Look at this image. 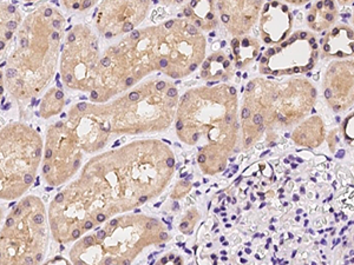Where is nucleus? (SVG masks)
Returning a JSON list of instances; mask_svg holds the SVG:
<instances>
[{
	"label": "nucleus",
	"instance_id": "obj_1",
	"mask_svg": "<svg viewBox=\"0 0 354 265\" xmlns=\"http://www.w3.org/2000/svg\"><path fill=\"white\" fill-rule=\"evenodd\" d=\"M318 91L306 78L293 77L287 81L255 79L245 86L241 110L242 124L250 135L245 146L252 145L254 135L261 136L268 129H290L304 121L314 109Z\"/></svg>",
	"mask_w": 354,
	"mask_h": 265
},
{
	"label": "nucleus",
	"instance_id": "obj_2",
	"mask_svg": "<svg viewBox=\"0 0 354 265\" xmlns=\"http://www.w3.org/2000/svg\"><path fill=\"white\" fill-rule=\"evenodd\" d=\"M318 61L317 37L310 31L299 30L266 51L260 59V72L273 77L304 75L312 71Z\"/></svg>",
	"mask_w": 354,
	"mask_h": 265
},
{
	"label": "nucleus",
	"instance_id": "obj_3",
	"mask_svg": "<svg viewBox=\"0 0 354 265\" xmlns=\"http://www.w3.org/2000/svg\"><path fill=\"white\" fill-rule=\"evenodd\" d=\"M149 6L150 0H103L95 17L98 26L105 28V38L109 39L115 36V28L123 33L135 31Z\"/></svg>",
	"mask_w": 354,
	"mask_h": 265
},
{
	"label": "nucleus",
	"instance_id": "obj_4",
	"mask_svg": "<svg viewBox=\"0 0 354 265\" xmlns=\"http://www.w3.org/2000/svg\"><path fill=\"white\" fill-rule=\"evenodd\" d=\"M322 95L334 112H344L354 104V61L330 63L322 78Z\"/></svg>",
	"mask_w": 354,
	"mask_h": 265
},
{
	"label": "nucleus",
	"instance_id": "obj_5",
	"mask_svg": "<svg viewBox=\"0 0 354 265\" xmlns=\"http://www.w3.org/2000/svg\"><path fill=\"white\" fill-rule=\"evenodd\" d=\"M294 18L288 5L281 0L267 1L261 11L260 35L266 44H280L290 36Z\"/></svg>",
	"mask_w": 354,
	"mask_h": 265
},
{
	"label": "nucleus",
	"instance_id": "obj_6",
	"mask_svg": "<svg viewBox=\"0 0 354 265\" xmlns=\"http://www.w3.org/2000/svg\"><path fill=\"white\" fill-rule=\"evenodd\" d=\"M265 0H218L221 21L234 35H243L253 28Z\"/></svg>",
	"mask_w": 354,
	"mask_h": 265
},
{
	"label": "nucleus",
	"instance_id": "obj_7",
	"mask_svg": "<svg viewBox=\"0 0 354 265\" xmlns=\"http://www.w3.org/2000/svg\"><path fill=\"white\" fill-rule=\"evenodd\" d=\"M322 56L333 59L354 57V28L348 25H334L322 41Z\"/></svg>",
	"mask_w": 354,
	"mask_h": 265
},
{
	"label": "nucleus",
	"instance_id": "obj_8",
	"mask_svg": "<svg viewBox=\"0 0 354 265\" xmlns=\"http://www.w3.org/2000/svg\"><path fill=\"white\" fill-rule=\"evenodd\" d=\"M326 139V126L320 116H310L300 121L292 132V141L302 148L317 149Z\"/></svg>",
	"mask_w": 354,
	"mask_h": 265
},
{
	"label": "nucleus",
	"instance_id": "obj_9",
	"mask_svg": "<svg viewBox=\"0 0 354 265\" xmlns=\"http://www.w3.org/2000/svg\"><path fill=\"white\" fill-rule=\"evenodd\" d=\"M339 10L335 0H317L306 14V24L314 32L333 28L338 21Z\"/></svg>",
	"mask_w": 354,
	"mask_h": 265
},
{
	"label": "nucleus",
	"instance_id": "obj_10",
	"mask_svg": "<svg viewBox=\"0 0 354 265\" xmlns=\"http://www.w3.org/2000/svg\"><path fill=\"white\" fill-rule=\"evenodd\" d=\"M232 50L233 53L230 55V61H235V68H243L245 65L250 64L259 56L260 45L258 41L243 37V38H234L232 41Z\"/></svg>",
	"mask_w": 354,
	"mask_h": 265
},
{
	"label": "nucleus",
	"instance_id": "obj_11",
	"mask_svg": "<svg viewBox=\"0 0 354 265\" xmlns=\"http://www.w3.org/2000/svg\"><path fill=\"white\" fill-rule=\"evenodd\" d=\"M344 141H346V144L354 148V111L348 113L345 119L342 121V126H340Z\"/></svg>",
	"mask_w": 354,
	"mask_h": 265
},
{
	"label": "nucleus",
	"instance_id": "obj_12",
	"mask_svg": "<svg viewBox=\"0 0 354 265\" xmlns=\"http://www.w3.org/2000/svg\"><path fill=\"white\" fill-rule=\"evenodd\" d=\"M98 0H63L65 6L70 10H77V11H86L90 8H93Z\"/></svg>",
	"mask_w": 354,
	"mask_h": 265
},
{
	"label": "nucleus",
	"instance_id": "obj_13",
	"mask_svg": "<svg viewBox=\"0 0 354 265\" xmlns=\"http://www.w3.org/2000/svg\"><path fill=\"white\" fill-rule=\"evenodd\" d=\"M286 1L288 4L294 5V6H302V5L307 4L310 0H282Z\"/></svg>",
	"mask_w": 354,
	"mask_h": 265
},
{
	"label": "nucleus",
	"instance_id": "obj_14",
	"mask_svg": "<svg viewBox=\"0 0 354 265\" xmlns=\"http://www.w3.org/2000/svg\"><path fill=\"white\" fill-rule=\"evenodd\" d=\"M155 3H158V1H162V3H165V4H182V3H185V0H153Z\"/></svg>",
	"mask_w": 354,
	"mask_h": 265
},
{
	"label": "nucleus",
	"instance_id": "obj_15",
	"mask_svg": "<svg viewBox=\"0 0 354 265\" xmlns=\"http://www.w3.org/2000/svg\"><path fill=\"white\" fill-rule=\"evenodd\" d=\"M17 26H18V23L16 21H8L5 24V28L11 30V31H15V28H17Z\"/></svg>",
	"mask_w": 354,
	"mask_h": 265
},
{
	"label": "nucleus",
	"instance_id": "obj_16",
	"mask_svg": "<svg viewBox=\"0 0 354 265\" xmlns=\"http://www.w3.org/2000/svg\"><path fill=\"white\" fill-rule=\"evenodd\" d=\"M337 3L342 6H348V5L353 4L354 0H337Z\"/></svg>",
	"mask_w": 354,
	"mask_h": 265
},
{
	"label": "nucleus",
	"instance_id": "obj_17",
	"mask_svg": "<svg viewBox=\"0 0 354 265\" xmlns=\"http://www.w3.org/2000/svg\"><path fill=\"white\" fill-rule=\"evenodd\" d=\"M43 221H44V217H43L41 215H36V216L33 217V222H35L36 224H41V223H43Z\"/></svg>",
	"mask_w": 354,
	"mask_h": 265
},
{
	"label": "nucleus",
	"instance_id": "obj_18",
	"mask_svg": "<svg viewBox=\"0 0 354 265\" xmlns=\"http://www.w3.org/2000/svg\"><path fill=\"white\" fill-rule=\"evenodd\" d=\"M106 236V233H105L104 230H98V233H97V237L98 239H103Z\"/></svg>",
	"mask_w": 354,
	"mask_h": 265
},
{
	"label": "nucleus",
	"instance_id": "obj_19",
	"mask_svg": "<svg viewBox=\"0 0 354 265\" xmlns=\"http://www.w3.org/2000/svg\"><path fill=\"white\" fill-rule=\"evenodd\" d=\"M33 177L31 175H25L24 176V181L26 184H30V183H32Z\"/></svg>",
	"mask_w": 354,
	"mask_h": 265
},
{
	"label": "nucleus",
	"instance_id": "obj_20",
	"mask_svg": "<svg viewBox=\"0 0 354 265\" xmlns=\"http://www.w3.org/2000/svg\"><path fill=\"white\" fill-rule=\"evenodd\" d=\"M176 130L177 131H182V130H183V121H180V119L177 121Z\"/></svg>",
	"mask_w": 354,
	"mask_h": 265
},
{
	"label": "nucleus",
	"instance_id": "obj_21",
	"mask_svg": "<svg viewBox=\"0 0 354 265\" xmlns=\"http://www.w3.org/2000/svg\"><path fill=\"white\" fill-rule=\"evenodd\" d=\"M63 199H64V196H63V193H58L56 196V199L55 201L57 202V203H62L63 202Z\"/></svg>",
	"mask_w": 354,
	"mask_h": 265
},
{
	"label": "nucleus",
	"instance_id": "obj_22",
	"mask_svg": "<svg viewBox=\"0 0 354 265\" xmlns=\"http://www.w3.org/2000/svg\"><path fill=\"white\" fill-rule=\"evenodd\" d=\"M84 243L85 245L93 244V238L91 236H88V237L85 238Z\"/></svg>",
	"mask_w": 354,
	"mask_h": 265
},
{
	"label": "nucleus",
	"instance_id": "obj_23",
	"mask_svg": "<svg viewBox=\"0 0 354 265\" xmlns=\"http://www.w3.org/2000/svg\"><path fill=\"white\" fill-rule=\"evenodd\" d=\"M167 165H168L169 168H173L174 165H175V159H173V158H168V159H167Z\"/></svg>",
	"mask_w": 354,
	"mask_h": 265
},
{
	"label": "nucleus",
	"instance_id": "obj_24",
	"mask_svg": "<svg viewBox=\"0 0 354 265\" xmlns=\"http://www.w3.org/2000/svg\"><path fill=\"white\" fill-rule=\"evenodd\" d=\"M80 236H81V231H80V230H73V238H78L80 237Z\"/></svg>",
	"mask_w": 354,
	"mask_h": 265
},
{
	"label": "nucleus",
	"instance_id": "obj_25",
	"mask_svg": "<svg viewBox=\"0 0 354 265\" xmlns=\"http://www.w3.org/2000/svg\"><path fill=\"white\" fill-rule=\"evenodd\" d=\"M93 222H86V223H85V225H84V228L85 229H93Z\"/></svg>",
	"mask_w": 354,
	"mask_h": 265
},
{
	"label": "nucleus",
	"instance_id": "obj_26",
	"mask_svg": "<svg viewBox=\"0 0 354 265\" xmlns=\"http://www.w3.org/2000/svg\"><path fill=\"white\" fill-rule=\"evenodd\" d=\"M15 224V219L13 218H8V221H6V226H12Z\"/></svg>",
	"mask_w": 354,
	"mask_h": 265
},
{
	"label": "nucleus",
	"instance_id": "obj_27",
	"mask_svg": "<svg viewBox=\"0 0 354 265\" xmlns=\"http://www.w3.org/2000/svg\"><path fill=\"white\" fill-rule=\"evenodd\" d=\"M97 221H98V222H104L105 221V216H104V215H98V216H97Z\"/></svg>",
	"mask_w": 354,
	"mask_h": 265
},
{
	"label": "nucleus",
	"instance_id": "obj_28",
	"mask_svg": "<svg viewBox=\"0 0 354 265\" xmlns=\"http://www.w3.org/2000/svg\"><path fill=\"white\" fill-rule=\"evenodd\" d=\"M205 159H207V157H205V155H201V156L198 157V161H200V163H205Z\"/></svg>",
	"mask_w": 354,
	"mask_h": 265
},
{
	"label": "nucleus",
	"instance_id": "obj_29",
	"mask_svg": "<svg viewBox=\"0 0 354 265\" xmlns=\"http://www.w3.org/2000/svg\"><path fill=\"white\" fill-rule=\"evenodd\" d=\"M188 226H189V223H188V222H183L181 224L182 229H187Z\"/></svg>",
	"mask_w": 354,
	"mask_h": 265
},
{
	"label": "nucleus",
	"instance_id": "obj_30",
	"mask_svg": "<svg viewBox=\"0 0 354 265\" xmlns=\"http://www.w3.org/2000/svg\"><path fill=\"white\" fill-rule=\"evenodd\" d=\"M25 263H26V264H31V263H33L32 258H31V257L25 258Z\"/></svg>",
	"mask_w": 354,
	"mask_h": 265
},
{
	"label": "nucleus",
	"instance_id": "obj_31",
	"mask_svg": "<svg viewBox=\"0 0 354 265\" xmlns=\"http://www.w3.org/2000/svg\"><path fill=\"white\" fill-rule=\"evenodd\" d=\"M160 238L165 241V239H167V238H168V235H167V233H162L161 235H160Z\"/></svg>",
	"mask_w": 354,
	"mask_h": 265
},
{
	"label": "nucleus",
	"instance_id": "obj_32",
	"mask_svg": "<svg viewBox=\"0 0 354 265\" xmlns=\"http://www.w3.org/2000/svg\"><path fill=\"white\" fill-rule=\"evenodd\" d=\"M198 137H200V135H198V132H195L193 135V141H196L198 139Z\"/></svg>",
	"mask_w": 354,
	"mask_h": 265
},
{
	"label": "nucleus",
	"instance_id": "obj_33",
	"mask_svg": "<svg viewBox=\"0 0 354 265\" xmlns=\"http://www.w3.org/2000/svg\"><path fill=\"white\" fill-rule=\"evenodd\" d=\"M51 157H53V151H51V150H48V151H46V158H51Z\"/></svg>",
	"mask_w": 354,
	"mask_h": 265
},
{
	"label": "nucleus",
	"instance_id": "obj_34",
	"mask_svg": "<svg viewBox=\"0 0 354 265\" xmlns=\"http://www.w3.org/2000/svg\"><path fill=\"white\" fill-rule=\"evenodd\" d=\"M148 201V197L147 196H142L141 198H140V203H145V202Z\"/></svg>",
	"mask_w": 354,
	"mask_h": 265
},
{
	"label": "nucleus",
	"instance_id": "obj_35",
	"mask_svg": "<svg viewBox=\"0 0 354 265\" xmlns=\"http://www.w3.org/2000/svg\"><path fill=\"white\" fill-rule=\"evenodd\" d=\"M50 169H51V168H50V165H45V166H44V173H48V171H50Z\"/></svg>",
	"mask_w": 354,
	"mask_h": 265
},
{
	"label": "nucleus",
	"instance_id": "obj_36",
	"mask_svg": "<svg viewBox=\"0 0 354 265\" xmlns=\"http://www.w3.org/2000/svg\"><path fill=\"white\" fill-rule=\"evenodd\" d=\"M181 263V259L180 258L177 257L174 259V264H180Z\"/></svg>",
	"mask_w": 354,
	"mask_h": 265
},
{
	"label": "nucleus",
	"instance_id": "obj_37",
	"mask_svg": "<svg viewBox=\"0 0 354 265\" xmlns=\"http://www.w3.org/2000/svg\"><path fill=\"white\" fill-rule=\"evenodd\" d=\"M168 261H169V258H167V257H163L161 259V262H162V263H163V264H167V263H168Z\"/></svg>",
	"mask_w": 354,
	"mask_h": 265
},
{
	"label": "nucleus",
	"instance_id": "obj_38",
	"mask_svg": "<svg viewBox=\"0 0 354 265\" xmlns=\"http://www.w3.org/2000/svg\"><path fill=\"white\" fill-rule=\"evenodd\" d=\"M173 206H174V208H173L174 210H178V209H180V208H178V203H177V202H174Z\"/></svg>",
	"mask_w": 354,
	"mask_h": 265
},
{
	"label": "nucleus",
	"instance_id": "obj_39",
	"mask_svg": "<svg viewBox=\"0 0 354 265\" xmlns=\"http://www.w3.org/2000/svg\"><path fill=\"white\" fill-rule=\"evenodd\" d=\"M153 223H151V221L149 222V223H147V229H151L153 228Z\"/></svg>",
	"mask_w": 354,
	"mask_h": 265
},
{
	"label": "nucleus",
	"instance_id": "obj_40",
	"mask_svg": "<svg viewBox=\"0 0 354 265\" xmlns=\"http://www.w3.org/2000/svg\"><path fill=\"white\" fill-rule=\"evenodd\" d=\"M23 206H24V208H30V202L25 201L24 204H23Z\"/></svg>",
	"mask_w": 354,
	"mask_h": 265
},
{
	"label": "nucleus",
	"instance_id": "obj_41",
	"mask_svg": "<svg viewBox=\"0 0 354 265\" xmlns=\"http://www.w3.org/2000/svg\"><path fill=\"white\" fill-rule=\"evenodd\" d=\"M117 223H118V222H117V219H113V221H111V223H110V225H111V226H115V225H117Z\"/></svg>",
	"mask_w": 354,
	"mask_h": 265
},
{
	"label": "nucleus",
	"instance_id": "obj_42",
	"mask_svg": "<svg viewBox=\"0 0 354 265\" xmlns=\"http://www.w3.org/2000/svg\"><path fill=\"white\" fill-rule=\"evenodd\" d=\"M37 261H38V262H41V253H38V255H37Z\"/></svg>",
	"mask_w": 354,
	"mask_h": 265
},
{
	"label": "nucleus",
	"instance_id": "obj_43",
	"mask_svg": "<svg viewBox=\"0 0 354 265\" xmlns=\"http://www.w3.org/2000/svg\"><path fill=\"white\" fill-rule=\"evenodd\" d=\"M21 209H17L16 213H15V215H16V216H19V215H21Z\"/></svg>",
	"mask_w": 354,
	"mask_h": 265
},
{
	"label": "nucleus",
	"instance_id": "obj_44",
	"mask_svg": "<svg viewBox=\"0 0 354 265\" xmlns=\"http://www.w3.org/2000/svg\"><path fill=\"white\" fill-rule=\"evenodd\" d=\"M41 155V150H37L36 153H35V156L38 157Z\"/></svg>",
	"mask_w": 354,
	"mask_h": 265
},
{
	"label": "nucleus",
	"instance_id": "obj_45",
	"mask_svg": "<svg viewBox=\"0 0 354 265\" xmlns=\"http://www.w3.org/2000/svg\"><path fill=\"white\" fill-rule=\"evenodd\" d=\"M80 166V161H76V163H75V169H77Z\"/></svg>",
	"mask_w": 354,
	"mask_h": 265
},
{
	"label": "nucleus",
	"instance_id": "obj_46",
	"mask_svg": "<svg viewBox=\"0 0 354 265\" xmlns=\"http://www.w3.org/2000/svg\"><path fill=\"white\" fill-rule=\"evenodd\" d=\"M111 259H110V258H108V259H106V261H105V264H110V263H111Z\"/></svg>",
	"mask_w": 354,
	"mask_h": 265
},
{
	"label": "nucleus",
	"instance_id": "obj_47",
	"mask_svg": "<svg viewBox=\"0 0 354 265\" xmlns=\"http://www.w3.org/2000/svg\"><path fill=\"white\" fill-rule=\"evenodd\" d=\"M46 191H53V188H51V186H48V188H46Z\"/></svg>",
	"mask_w": 354,
	"mask_h": 265
},
{
	"label": "nucleus",
	"instance_id": "obj_48",
	"mask_svg": "<svg viewBox=\"0 0 354 265\" xmlns=\"http://www.w3.org/2000/svg\"><path fill=\"white\" fill-rule=\"evenodd\" d=\"M193 178V175H190V176H188V178H187V181H190Z\"/></svg>",
	"mask_w": 354,
	"mask_h": 265
},
{
	"label": "nucleus",
	"instance_id": "obj_49",
	"mask_svg": "<svg viewBox=\"0 0 354 265\" xmlns=\"http://www.w3.org/2000/svg\"><path fill=\"white\" fill-rule=\"evenodd\" d=\"M170 261H174L175 259V257H174V255H171V256H169Z\"/></svg>",
	"mask_w": 354,
	"mask_h": 265
},
{
	"label": "nucleus",
	"instance_id": "obj_50",
	"mask_svg": "<svg viewBox=\"0 0 354 265\" xmlns=\"http://www.w3.org/2000/svg\"><path fill=\"white\" fill-rule=\"evenodd\" d=\"M158 206H161V203H157V204H155V208H158Z\"/></svg>",
	"mask_w": 354,
	"mask_h": 265
},
{
	"label": "nucleus",
	"instance_id": "obj_51",
	"mask_svg": "<svg viewBox=\"0 0 354 265\" xmlns=\"http://www.w3.org/2000/svg\"><path fill=\"white\" fill-rule=\"evenodd\" d=\"M24 1H28V3H32V1H36V0H24Z\"/></svg>",
	"mask_w": 354,
	"mask_h": 265
},
{
	"label": "nucleus",
	"instance_id": "obj_52",
	"mask_svg": "<svg viewBox=\"0 0 354 265\" xmlns=\"http://www.w3.org/2000/svg\"><path fill=\"white\" fill-rule=\"evenodd\" d=\"M187 176V173H182L181 177L182 178H185V177Z\"/></svg>",
	"mask_w": 354,
	"mask_h": 265
},
{
	"label": "nucleus",
	"instance_id": "obj_53",
	"mask_svg": "<svg viewBox=\"0 0 354 265\" xmlns=\"http://www.w3.org/2000/svg\"><path fill=\"white\" fill-rule=\"evenodd\" d=\"M124 264H125V265L130 264V262H129V261H125V262H124Z\"/></svg>",
	"mask_w": 354,
	"mask_h": 265
},
{
	"label": "nucleus",
	"instance_id": "obj_54",
	"mask_svg": "<svg viewBox=\"0 0 354 265\" xmlns=\"http://www.w3.org/2000/svg\"><path fill=\"white\" fill-rule=\"evenodd\" d=\"M352 23H353V25H354V11H353V17H352Z\"/></svg>",
	"mask_w": 354,
	"mask_h": 265
}]
</instances>
